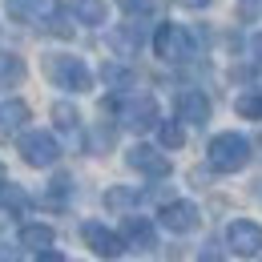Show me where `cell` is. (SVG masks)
<instances>
[{
  "label": "cell",
  "instance_id": "1",
  "mask_svg": "<svg viewBox=\"0 0 262 262\" xmlns=\"http://www.w3.org/2000/svg\"><path fill=\"white\" fill-rule=\"evenodd\" d=\"M45 73L57 89H69V93H89L93 89V73L81 57H69V53H53L45 57Z\"/></svg>",
  "mask_w": 262,
  "mask_h": 262
},
{
  "label": "cell",
  "instance_id": "2",
  "mask_svg": "<svg viewBox=\"0 0 262 262\" xmlns=\"http://www.w3.org/2000/svg\"><path fill=\"white\" fill-rule=\"evenodd\" d=\"M206 158H210V165L218 173H238L242 165L250 162V141L242 133H218V137H210Z\"/></svg>",
  "mask_w": 262,
  "mask_h": 262
},
{
  "label": "cell",
  "instance_id": "3",
  "mask_svg": "<svg viewBox=\"0 0 262 262\" xmlns=\"http://www.w3.org/2000/svg\"><path fill=\"white\" fill-rule=\"evenodd\" d=\"M154 53H158L162 61H169V65H182V61H190L198 53L194 33H190L186 25L165 20V25H158V33H154Z\"/></svg>",
  "mask_w": 262,
  "mask_h": 262
},
{
  "label": "cell",
  "instance_id": "4",
  "mask_svg": "<svg viewBox=\"0 0 262 262\" xmlns=\"http://www.w3.org/2000/svg\"><path fill=\"white\" fill-rule=\"evenodd\" d=\"M8 4V12L12 16H20V20H33L40 29H53L57 36H69V20L61 16V0H4Z\"/></svg>",
  "mask_w": 262,
  "mask_h": 262
},
{
  "label": "cell",
  "instance_id": "5",
  "mask_svg": "<svg viewBox=\"0 0 262 262\" xmlns=\"http://www.w3.org/2000/svg\"><path fill=\"white\" fill-rule=\"evenodd\" d=\"M109 109H117V117H121V125H129V129H154L158 125V105L149 93H137V97H125V101H109Z\"/></svg>",
  "mask_w": 262,
  "mask_h": 262
},
{
  "label": "cell",
  "instance_id": "6",
  "mask_svg": "<svg viewBox=\"0 0 262 262\" xmlns=\"http://www.w3.org/2000/svg\"><path fill=\"white\" fill-rule=\"evenodd\" d=\"M20 158L29 165H36V169H49V165H57V158H61V145H57V137L45 129H33L20 137Z\"/></svg>",
  "mask_w": 262,
  "mask_h": 262
},
{
  "label": "cell",
  "instance_id": "7",
  "mask_svg": "<svg viewBox=\"0 0 262 262\" xmlns=\"http://www.w3.org/2000/svg\"><path fill=\"white\" fill-rule=\"evenodd\" d=\"M226 246H230V254H238V258H254V254H262V226H258V222H250V218L230 222Z\"/></svg>",
  "mask_w": 262,
  "mask_h": 262
},
{
  "label": "cell",
  "instance_id": "8",
  "mask_svg": "<svg viewBox=\"0 0 262 262\" xmlns=\"http://www.w3.org/2000/svg\"><path fill=\"white\" fill-rule=\"evenodd\" d=\"M81 238H85V246H89L97 258H117V254L125 250V238L113 234L105 222H85V226H81Z\"/></svg>",
  "mask_w": 262,
  "mask_h": 262
},
{
  "label": "cell",
  "instance_id": "9",
  "mask_svg": "<svg viewBox=\"0 0 262 262\" xmlns=\"http://www.w3.org/2000/svg\"><path fill=\"white\" fill-rule=\"evenodd\" d=\"M125 162H129V169L145 173V178H169V158L154 145H133L125 154Z\"/></svg>",
  "mask_w": 262,
  "mask_h": 262
},
{
  "label": "cell",
  "instance_id": "10",
  "mask_svg": "<svg viewBox=\"0 0 262 262\" xmlns=\"http://www.w3.org/2000/svg\"><path fill=\"white\" fill-rule=\"evenodd\" d=\"M121 238H125V246H129V250H137V254L158 250V230H154V222H149V218H125Z\"/></svg>",
  "mask_w": 262,
  "mask_h": 262
},
{
  "label": "cell",
  "instance_id": "11",
  "mask_svg": "<svg viewBox=\"0 0 262 262\" xmlns=\"http://www.w3.org/2000/svg\"><path fill=\"white\" fill-rule=\"evenodd\" d=\"M158 218H162V226L173 230V234H190V230H198V206L194 202H165Z\"/></svg>",
  "mask_w": 262,
  "mask_h": 262
},
{
  "label": "cell",
  "instance_id": "12",
  "mask_svg": "<svg viewBox=\"0 0 262 262\" xmlns=\"http://www.w3.org/2000/svg\"><path fill=\"white\" fill-rule=\"evenodd\" d=\"M178 121H190V125L210 121V97L202 89H182L178 93Z\"/></svg>",
  "mask_w": 262,
  "mask_h": 262
},
{
  "label": "cell",
  "instance_id": "13",
  "mask_svg": "<svg viewBox=\"0 0 262 262\" xmlns=\"http://www.w3.org/2000/svg\"><path fill=\"white\" fill-rule=\"evenodd\" d=\"M29 125V105L25 101H4L0 105V137H16V133Z\"/></svg>",
  "mask_w": 262,
  "mask_h": 262
},
{
  "label": "cell",
  "instance_id": "14",
  "mask_svg": "<svg viewBox=\"0 0 262 262\" xmlns=\"http://www.w3.org/2000/svg\"><path fill=\"white\" fill-rule=\"evenodd\" d=\"M53 226H45V222H29V226H20V250H53Z\"/></svg>",
  "mask_w": 262,
  "mask_h": 262
},
{
  "label": "cell",
  "instance_id": "15",
  "mask_svg": "<svg viewBox=\"0 0 262 262\" xmlns=\"http://www.w3.org/2000/svg\"><path fill=\"white\" fill-rule=\"evenodd\" d=\"M69 8L81 25H105V0H73Z\"/></svg>",
  "mask_w": 262,
  "mask_h": 262
},
{
  "label": "cell",
  "instance_id": "16",
  "mask_svg": "<svg viewBox=\"0 0 262 262\" xmlns=\"http://www.w3.org/2000/svg\"><path fill=\"white\" fill-rule=\"evenodd\" d=\"M25 81V61L12 53H0V89H12Z\"/></svg>",
  "mask_w": 262,
  "mask_h": 262
},
{
  "label": "cell",
  "instance_id": "17",
  "mask_svg": "<svg viewBox=\"0 0 262 262\" xmlns=\"http://www.w3.org/2000/svg\"><path fill=\"white\" fill-rule=\"evenodd\" d=\"M0 210H12V214L29 210V194H25L20 186H8V182H0Z\"/></svg>",
  "mask_w": 262,
  "mask_h": 262
},
{
  "label": "cell",
  "instance_id": "18",
  "mask_svg": "<svg viewBox=\"0 0 262 262\" xmlns=\"http://www.w3.org/2000/svg\"><path fill=\"white\" fill-rule=\"evenodd\" d=\"M101 77H105L109 89H133V73L125 65H113V61H109V65L101 69Z\"/></svg>",
  "mask_w": 262,
  "mask_h": 262
},
{
  "label": "cell",
  "instance_id": "19",
  "mask_svg": "<svg viewBox=\"0 0 262 262\" xmlns=\"http://www.w3.org/2000/svg\"><path fill=\"white\" fill-rule=\"evenodd\" d=\"M53 121H57V129H65V133H77V125H81V117H77V109H73L69 101H57V105H53Z\"/></svg>",
  "mask_w": 262,
  "mask_h": 262
},
{
  "label": "cell",
  "instance_id": "20",
  "mask_svg": "<svg viewBox=\"0 0 262 262\" xmlns=\"http://www.w3.org/2000/svg\"><path fill=\"white\" fill-rule=\"evenodd\" d=\"M234 109H238V117H246V121H262V93H254V89L242 93Z\"/></svg>",
  "mask_w": 262,
  "mask_h": 262
},
{
  "label": "cell",
  "instance_id": "21",
  "mask_svg": "<svg viewBox=\"0 0 262 262\" xmlns=\"http://www.w3.org/2000/svg\"><path fill=\"white\" fill-rule=\"evenodd\" d=\"M158 137H162L165 149H182V145H186V129H182L178 121H162V125H158Z\"/></svg>",
  "mask_w": 262,
  "mask_h": 262
},
{
  "label": "cell",
  "instance_id": "22",
  "mask_svg": "<svg viewBox=\"0 0 262 262\" xmlns=\"http://www.w3.org/2000/svg\"><path fill=\"white\" fill-rule=\"evenodd\" d=\"M137 40H141V36L133 33V29H121V33H113V40H109V45H113L117 53H133V49H137Z\"/></svg>",
  "mask_w": 262,
  "mask_h": 262
},
{
  "label": "cell",
  "instance_id": "23",
  "mask_svg": "<svg viewBox=\"0 0 262 262\" xmlns=\"http://www.w3.org/2000/svg\"><path fill=\"white\" fill-rule=\"evenodd\" d=\"M133 202H137L133 190H109V194H105V206H109V210H125V206H133Z\"/></svg>",
  "mask_w": 262,
  "mask_h": 262
},
{
  "label": "cell",
  "instance_id": "24",
  "mask_svg": "<svg viewBox=\"0 0 262 262\" xmlns=\"http://www.w3.org/2000/svg\"><path fill=\"white\" fill-rule=\"evenodd\" d=\"M117 4H121L129 16H145V12L154 8V0H117Z\"/></svg>",
  "mask_w": 262,
  "mask_h": 262
},
{
  "label": "cell",
  "instance_id": "25",
  "mask_svg": "<svg viewBox=\"0 0 262 262\" xmlns=\"http://www.w3.org/2000/svg\"><path fill=\"white\" fill-rule=\"evenodd\" d=\"M198 262H222V254H218L214 246H202V258H198Z\"/></svg>",
  "mask_w": 262,
  "mask_h": 262
},
{
  "label": "cell",
  "instance_id": "26",
  "mask_svg": "<svg viewBox=\"0 0 262 262\" xmlns=\"http://www.w3.org/2000/svg\"><path fill=\"white\" fill-rule=\"evenodd\" d=\"M0 262H20V250H8V246H0Z\"/></svg>",
  "mask_w": 262,
  "mask_h": 262
},
{
  "label": "cell",
  "instance_id": "27",
  "mask_svg": "<svg viewBox=\"0 0 262 262\" xmlns=\"http://www.w3.org/2000/svg\"><path fill=\"white\" fill-rule=\"evenodd\" d=\"M36 262H65V258H61L57 250H40V258H36Z\"/></svg>",
  "mask_w": 262,
  "mask_h": 262
},
{
  "label": "cell",
  "instance_id": "28",
  "mask_svg": "<svg viewBox=\"0 0 262 262\" xmlns=\"http://www.w3.org/2000/svg\"><path fill=\"white\" fill-rule=\"evenodd\" d=\"M178 4H182V8H206L210 0H178Z\"/></svg>",
  "mask_w": 262,
  "mask_h": 262
},
{
  "label": "cell",
  "instance_id": "29",
  "mask_svg": "<svg viewBox=\"0 0 262 262\" xmlns=\"http://www.w3.org/2000/svg\"><path fill=\"white\" fill-rule=\"evenodd\" d=\"M0 182H4V165H0Z\"/></svg>",
  "mask_w": 262,
  "mask_h": 262
},
{
  "label": "cell",
  "instance_id": "30",
  "mask_svg": "<svg viewBox=\"0 0 262 262\" xmlns=\"http://www.w3.org/2000/svg\"><path fill=\"white\" fill-rule=\"evenodd\" d=\"M258 49H262V36H258Z\"/></svg>",
  "mask_w": 262,
  "mask_h": 262
}]
</instances>
